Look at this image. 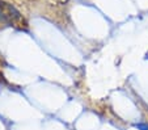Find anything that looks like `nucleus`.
<instances>
[{"label": "nucleus", "instance_id": "nucleus-1", "mask_svg": "<svg viewBox=\"0 0 148 130\" xmlns=\"http://www.w3.org/2000/svg\"><path fill=\"white\" fill-rule=\"evenodd\" d=\"M0 21L4 24H18L23 21V17L20 12L12 4L7 3L4 0H0Z\"/></svg>", "mask_w": 148, "mask_h": 130}, {"label": "nucleus", "instance_id": "nucleus-2", "mask_svg": "<svg viewBox=\"0 0 148 130\" xmlns=\"http://www.w3.org/2000/svg\"><path fill=\"white\" fill-rule=\"evenodd\" d=\"M135 127H138L139 130H148V125L147 124H136Z\"/></svg>", "mask_w": 148, "mask_h": 130}]
</instances>
